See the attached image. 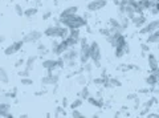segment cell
<instances>
[{"mask_svg": "<svg viewBox=\"0 0 159 118\" xmlns=\"http://www.w3.org/2000/svg\"><path fill=\"white\" fill-rule=\"evenodd\" d=\"M58 21L61 25L66 27L69 29H81L82 27H86V19L80 16V15H69V16L58 17Z\"/></svg>", "mask_w": 159, "mask_h": 118, "instance_id": "cell-1", "label": "cell"}, {"mask_svg": "<svg viewBox=\"0 0 159 118\" xmlns=\"http://www.w3.org/2000/svg\"><path fill=\"white\" fill-rule=\"evenodd\" d=\"M44 36L47 37H51V39H66L69 36V28L64 27L60 24V21L54 25H49L45 31H44Z\"/></svg>", "mask_w": 159, "mask_h": 118, "instance_id": "cell-2", "label": "cell"}, {"mask_svg": "<svg viewBox=\"0 0 159 118\" xmlns=\"http://www.w3.org/2000/svg\"><path fill=\"white\" fill-rule=\"evenodd\" d=\"M80 55H78V60L81 64H85L88 61H90V44L88 43L86 37H81L80 39V49H78Z\"/></svg>", "mask_w": 159, "mask_h": 118, "instance_id": "cell-3", "label": "cell"}, {"mask_svg": "<svg viewBox=\"0 0 159 118\" xmlns=\"http://www.w3.org/2000/svg\"><path fill=\"white\" fill-rule=\"evenodd\" d=\"M101 47L97 41H93L90 44V60L96 68H101Z\"/></svg>", "mask_w": 159, "mask_h": 118, "instance_id": "cell-4", "label": "cell"}, {"mask_svg": "<svg viewBox=\"0 0 159 118\" xmlns=\"http://www.w3.org/2000/svg\"><path fill=\"white\" fill-rule=\"evenodd\" d=\"M106 41L110 44L113 48H117V47H125L127 45V41H126V37L122 35V32H116V33H111L110 36L106 37Z\"/></svg>", "mask_w": 159, "mask_h": 118, "instance_id": "cell-5", "label": "cell"}, {"mask_svg": "<svg viewBox=\"0 0 159 118\" xmlns=\"http://www.w3.org/2000/svg\"><path fill=\"white\" fill-rule=\"evenodd\" d=\"M157 29H159V19L146 23L142 28H139V33H141V35H148V33L157 31Z\"/></svg>", "mask_w": 159, "mask_h": 118, "instance_id": "cell-6", "label": "cell"}, {"mask_svg": "<svg viewBox=\"0 0 159 118\" xmlns=\"http://www.w3.org/2000/svg\"><path fill=\"white\" fill-rule=\"evenodd\" d=\"M107 4V0H90L86 6V9L89 12H97L99 9L105 8Z\"/></svg>", "mask_w": 159, "mask_h": 118, "instance_id": "cell-7", "label": "cell"}, {"mask_svg": "<svg viewBox=\"0 0 159 118\" xmlns=\"http://www.w3.org/2000/svg\"><path fill=\"white\" fill-rule=\"evenodd\" d=\"M24 45V41L23 40H19V41H13L11 45L6 47V49H4V55L6 56H12V55H16V53L20 51V49L23 48Z\"/></svg>", "mask_w": 159, "mask_h": 118, "instance_id": "cell-8", "label": "cell"}, {"mask_svg": "<svg viewBox=\"0 0 159 118\" xmlns=\"http://www.w3.org/2000/svg\"><path fill=\"white\" fill-rule=\"evenodd\" d=\"M43 37V32L40 31H31L29 33H27L25 36L23 37V41L24 44H32V43H37L41 40Z\"/></svg>", "mask_w": 159, "mask_h": 118, "instance_id": "cell-9", "label": "cell"}, {"mask_svg": "<svg viewBox=\"0 0 159 118\" xmlns=\"http://www.w3.org/2000/svg\"><path fill=\"white\" fill-rule=\"evenodd\" d=\"M41 68L45 69L48 73H53L56 69H58L57 58H45V60L41 62Z\"/></svg>", "mask_w": 159, "mask_h": 118, "instance_id": "cell-10", "label": "cell"}, {"mask_svg": "<svg viewBox=\"0 0 159 118\" xmlns=\"http://www.w3.org/2000/svg\"><path fill=\"white\" fill-rule=\"evenodd\" d=\"M58 82V75H54V73H48L45 77L41 78V84L43 85H57Z\"/></svg>", "mask_w": 159, "mask_h": 118, "instance_id": "cell-11", "label": "cell"}, {"mask_svg": "<svg viewBox=\"0 0 159 118\" xmlns=\"http://www.w3.org/2000/svg\"><path fill=\"white\" fill-rule=\"evenodd\" d=\"M131 23L134 24V27L137 28H142L145 24L147 23V19L143 13H139V15H135L133 19H131Z\"/></svg>", "mask_w": 159, "mask_h": 118, "instance_id": "cell-12", "label": "cell"}, {"mask_svg": "<svg viewBox=\"0 0 159 118\" xmlns=\"http://www.w3.org/2000/svg\"><path fill=\"white\" fill-rule=\"evenodd\" d=\"M0 117H13L11 113V104L0 101Z\"/></svg>", "mask_w": 159, "mask_h": 118, "instance_id": "cell-13", "label": "cell"}, {"mask_svg": "<svg viewBox=\"0 0 159 118\" xmlns=\"http://www.w3.org/2000/svg\"><path fill=\"white\" fill-rule=\"evenodd\" d=\"M147 62H148V68H150V70L154 72L155 69L159 68V64H158V58L155 55H152V53H148L147 55Z\"/></svg>", "mask_w": 159, "mask_h": 118, "instance_id": "cell-14", "label": "cell"}, {"mask_svg": "<svg viewBox=\"0 0 159 118\" xmlns=\"http://www.w3.org/2000/svg\"><path fill=\"white\" fill-rule=\"evenodd\" d=\"M152 6H154V3L151 0H138V8L142 13L145 11H150L152 8Z\"/></svg>", "mask_w": 159, "mask_h": 118, "instance_id": "cell-15", "label": "cell"}, {"mask_svg": "<svg viewBox=\"0 0 159 118\" xmlns=\"http://www.w3.org/2000/svg\"><path fill=\"white\" fill-rule=\"evenodd\" d=\"M146 44H159V29L148 33L146 39Z\"/></svg>", "mask_w": 159, "mask_h": 118, "instance_id": "cell-16", "label": "cell"}, {"mask_svg": "<svg viewBox=\"0 0 159 118\" xmlns=\"http://www.w3.org/2000/svg\"><path fill=\"white\" fill-rule=\"evenodd\" d=\"M126 53H129V44L125 47H117L114 48V56H116L117 58H122L123 56L126 55Z\"/></svg>", "mask_w": 159, "mask_h": 118, "instance_id": "cell-17", "label": "cell"}, {"mask_svg": "<svg viewBox=\"0 0 159 118\" xmlns=\"http://www.w3.org/2000/svg\"><path fill=\"white\" fill-rule=\"evenodd\" d=\"M88 102H89V104H90V105H93V106L98 107V109H101V107H103V105H105V102H103V100H101V98L92 97V96H89V98H88Z\"/></svg>", "mask_w": 159, "mask_h": 118, "instance_id": "cell-18", "label": "cell"}, {"mask_svg": "<svg viewBox=\"0 0 159 118\" xmlns=\"http://www.w3.org/2000/svg\"><path fill=\"white\" fill-rule=\"evenodd\" d=\"M78 12V7L77 6H70V7H68L65 8L64 11L60 13V17H64V16H69V15H76Z\"/></svg>", "mask_w": 159, "mask_h": 118, "instance_id": "cell-19", "label": "cell"}, {"mask_svg": "<svg viewBox=\"0 0 159 118\" xmlns=\"http://www.w3.org/2000/svg\"><path fill=\"white\" fill-rule=\"evenodd\" d=\"M0 82H3V84H8L9 82L8 72L6 70V68H3V66H0Z\"/></svg>", "mask_w": 159, "mask_h": 118, "instance_id": "cell-20", "label": "cell"}, {"mask_svg": "<svg viewBox=\"0 0 159 118\" xmlns=\"http://www.w3.org/2000/svg\"><path fill=\"white\" fill-rule=\"evenodd\" d=\"M36 60H37V57H34V56L28 57L27 60H25V66H24V68H27L28 70H32V69H33L34 62H36Z\"/></svg>", "mask_w": 159, "mask_h": 118, "instance_id": "cell-21", "label": "cell"}, {"mask_svg": "<svg viewBox=\"0 0 159 118\" xmlns=\"http://www.w3.org/2000/svg\"><path fill=\"white\" fill-rule=\"evenodd\" d=\"M37 12H39V9H37L36 7H32V8H28V9H25V11H24V16L28 17V19H31V17H33V16H36Z\"/></svg>", "mask_w": 159, "mask_h": 118, "instance_id": "cell-22", "label": "cell"}, {"mask_svg": "<svg viewBox=\"0 0 159 118\" xmlns=\"http://www.w3.org/2000/svg\"><path fill=\"white\" fill-rule=\"evenodd\" d=\"M158 82H159V81L157 80V77H155V76H154V75H152V73H151V75H150V76H148V77L146 78V84H147V85H148V86H155V85H157V84H158Z\"/></svg>", "mask_w": 159, "mask_h": 118, "instance_id": "cell-23", "label": "cell"}, {"mask_svg": "<svg viewBox=\"0 0 159 118\" xmlns=\"http://www.w3.org/2000/svg\"><path fill=\"white\" fill-rule=\"evenodd\" d=\"M82 102H84V100L81 97H78V98H76V100H74L72 104H70V109H78L80 106L82 105Z\"/></svg>", "mask_w": 159, "mask_h": 118, "instance_id": "cell-24", "label": "cell"}, {"mask_svg": "<svg viewBox=\"0 0 159 118\" xmlns=\"http://www.w3.org/2000/svg\"><path fill=\"white\" fill-rule=\"evenodd\" d=\"M20 82H21V85H24V86L33 85V80H32V78H29V77H21V78H20Z\"/></svg>", "mask_w": 159, "mask_h": 118, "instance_id": "cell-25", "label": "cell"}, {"mask_svg": "<svg viewBox=\"0 0 159 118\" xmlns=\"http://www.w3.org/2000/svg\"><path fill=\"white\" fill-rule=\"evenodd\" d=\"M89 96H90V93H89L88 88H84V89H81V92H80V97H81L82 100H88Z\"/></svg>", "mask_w": 159, "mask_h": 118, "instance_id": "cell-26", "label": "cell"}, {"mask_svg": "<svg viewBox=\"0 0 159 118\" xmlns=\"http://www.w3.org/2000/svg\"><path fill=\"white\" fill-rule=\"evenodd\" d=\"M76 81H77V84H80V85H85V84H86V77H85V75H78V76L76 77Z\"/></svg>", "mask_w": 159, "mask_h": 118, "instance_id": "cell-27", "label": "cell"}, {"mask_svg": "<svg viewBox=\"0 0 159 118\" xmlns=\"http://www.w3.org/2000/svg\"><path fill=\"white\" fill-rule=\"evenodd\" d=\"M15 12H16L17 16H24V9L20 4H15Z\"/></svg>", "mask_w": 159, "mask_h": 118, "instance_id": "cell-28", "label": "cell"}, {"mask_svg": "<svg viewBox=\"0 0 159 118\" xmlns=\"http://www.w3.org/2000/svg\"><path fill=\"white\" fill-rule=\"evenodd\" d=\"M99 33H101V35L106 39L107 36L111 35V31H110V28H102V29H99Z\"/></svg>", "mask_w": 159, "mask_h": 118, "instance_id": "cell-29", "label": "cell"}, {"mask_svg": "<svg viewBox=\"0 0 159 118\" xmlns=\"http://www.w3.org/2000/svg\"><path fill=\"white\" fill-rule=\"evenodd\" d=\"M105 80H106V77H98V78H94L93 84H94V85H103Z\"/></svg>", "mask_w": 159, "mask_h": 118, "instance_id": "cell-30", "label": "cell"}, {"mask_svg": "<svg viewBox=\"0 0 159 118\" xmlns=\"http://www.w3.org/2000/svg\"><path fill=\"white\" fill-rule=\"evenodd\" d=\"M29 73H31V70H28L27 68H24V69L19 70V76L20 77H29Z\"/></svg>", "mask_w": 159, "mask_h": 118, "instance_id": "cell-31", "label": "cell"}, {"mask_svg": "<svg viewBox=\"0 0 159 118\" xmlns=\"http://www.w3.org/2000/svg\"><path fill=\"white\" fill-rule=\"evenodd\" d=\"M37 51L40 53H43V55H45V53H47V48H45L44 44H39V45H37Z\"/></svg>", "mask_w": 159, "mask_h": 118, "instance_id": "cell-32", "label": "cell"}, {"mask_svg": "<svg viewBox=\"0 0 159 118\" xmlns=\"http://www.w3.org/2000/svg\"><path fill=\"white\" fill-rule=\"evenodd\" d=\"M72 117H76V118H82L84 117V114L81 111H78L77 109H73V111H72Z\"/></svg>", "mask_w": 159, "mask_h": 118, "instance_id": "cell-33", "label": "cell"}, {"mask_svg": "<svg viewBox=\"0 0 159 118\" xmlns=\"http://www.w3.org/2000/svg\"><path fill=\"white\" fill-rule=\"evenodd\" d=\"M24 64H25V60H23V58H20V60H17V61H16V64H15V66L19 68V66L24 65Z\"/></svg>", "mask_w": 159, "mask_h": 118, "instance_id": "cell-34", "label": "cell"}, {"mask_svg": "<svg viewBox=\"0 0 159 118\" xmlns=\"http://www.w3.org/2000/svg\"><path fill=\"white\" fill-rule=\"evenodd\" d=\"M51 16H52V12H51V11H48V12H45V13H44V16H43V20H48V19L51 17Z\"/></svg>", "mask_w": 159, "mask_h": 118, "instance_id": "cell-35", "label": "cell"}, {"mask_svg": "<svg viewBox=\"0 0 159 118\" xmlns=\"http://www.w3.org/2000/svg\"><path fill=\"white\" fill-rule=\"evenodd\" d=\"M142 51L143 52H148V51H150V47H147V44H142Z\"/></svg>", "mask_w": 159, "mask_h": 118, "instance_id": "cell-36", "label": "cell"}, {"mask_svg": "<svg viewBox=\"0 0 159 118\" xmlns=\"http://www.w3.org/2000/svg\"><path fill=\"white\" fill-rule=\"evenodd\" d=\"M151 73H152V75H154V76H155V77H157V80L159 81V68H158V69H155V70H154V72H151Z\"/></svg>", "mask_w": 159, "mask_h": 118, "instance_id": "cell-37", "label": "cell"}, {"mask_svg": "<svg viewBox=\"0 0 159 118\" xmlns=\"http://www.w3.org/2000/svg\"><path fill=\"white\" fill-rule=\"evenodd\" d=\"M134 98H138L137 94H129L127 96V100H134Z\"/></svg>", "mask_w": 159, "mask_h": 118, "instance_id": "cell-38", "label": "cell"}, {"mask_svg": "<svg viewBox=\"0 0 159 118\" xmlns=\"http://www.w3.org/2000/svg\"><path fill=\"white\" fill-rule=\"evenodd\" d=\"M68 106V101H66V98H64L62 100V107H66Z\"/></svg>", "mask_w": 159, "mask_h": 118, "instance_id": "cell-39", "label": "cell"}, {"mask_svg": "<svg viewBox=\"0 0 159 118\" xmlns=\"http://www.w3.org/2000/svg\"><path fill=\"white\" fill-rule=\"evenodd\" d=\"M113 3H114V4H116V6H117V7H118V6H119V4H121V0H113Z\"/></svg>", "mask_w": 159, "mask_h": 118, "instance_id": "cell-40", "label": "cell"}, {"mask_svg": "<svg viewBox=\"0 0 159 118\" xmlns=\"http://www.w3.org/2000/svg\"><path fill=\"white\" fill-rule=\"evenodd\" d=\"M4 40H6V37H4V36L2 35V33H0V44H2V43H3Z\"/></svg>", "mask_w": 159, "mask_h": 118, "instance_id": "cell-41", "label": "cell"}, {"mask_svg": "<svg viewBox=\"0 0 159 118\" xmlns=\"http://www.w3.org/2000/svg\"><path fill=\"white\" fill-rule=\"evenodd\" d=\"M151 2H152V3H157V2H159V0H151Z\"/></svg>", "mask_w": 159, "mask_h": 118, "instance_id": "cell-42", "label": "cell"}, {"mask_svg": "<svg viewBox=\"0 0 159 118\" xmlns=\"http://www.w3.org/2000/svg\"><path fill=\"white\" fill-rule=\"evenodd\" d=\"M157 51H158V53H159V44H158V48H157Z\"/></svg>", "mask_w": 159, "mask_h": 118, "instance_id": "cell-43", "label": "cell"}, {"mask_svg": "<svg viewBox=\"0 0 159 118\" xmlns=\"http://www.w3.org/2000/svg\"><path fill=\"white\" fill-rule=\"evenodd\" d=\"M158 92H159V89H158V90H155V93H158Z\"/></svg>", "mask_w": 159, "mask_h": 118, "instance_id": "cell-44", "label": "cell"}, {"mask_svg": "<svg viewBox=\"0 0 159 118\" xmlns=\"http://www.w3.org/2000/svg\"><path fill=\"white\" fill-rule=\"evenodd\" d=\"M158 64H159V60H158Z\"/></svg>", "mask_w": 159, "mask_h": 118, "instance_id": "cell-45", "label": "cell"}, {"mask_svg": "<svg viewBox=\"0 0 159 118\" xmlns=\"http://www.w3.org/2000/svg\"><path fill=\"white\" fill-rule=\"evenodd\" d=\"M56 2H57V0H56Z\"/></svg>", "mask_w": 159, "mask_h": 118, "instance_id": "cell-46", "label": "cell"}]
</instances>
